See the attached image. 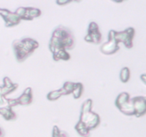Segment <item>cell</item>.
<instances>
[{
  "mask_svg": "<svg viewBox=\"0 0 146 137\" xmlns=\"http://www.w3.org/2000/svg\"><path fill=\"white\" fill-rule=\"evenodd\" d=\"M70 2H71V1H68V0H58L56 1V3L59 6H64Z\"/></svg>",
  "mask_w": 146,
  "mask_h": 137,
  "instance_id": "7402d4cb",
  "label": "cell"
},
{
  "mask_svg": "<svg viewBox=\"0 0 146 137\" xmlns=\"http://www.w3.org/2000/svg\"><path fill=\"white\" fill-rule=\"evenodd\" d=\"M41 14V11L38 9L34 8V7H27L25 20L31 21V20L34 19V18H37V17H40Z\"/></svg>",
  "mask_w": 146,
  "mask_h": 137,
  "instance_id": "4fadbf2b",
  "label": "cell"
},
{
  "mask_svg": "<svg viewBox=\"0 0 146 137\" xmlns=\"http://www.w3.org/2000/svg\"><path fill=\"white\" fill-rule=\"evenodd\" d=\"M84 91V85L81 82H76L75 83L74 85V90H73V96L75 99H78V98H81V95Z\"/></svg>",
  "mask_w": 146,
  "mask_h": 137,
  "instance_id": "2e32d148",
  "label": "cell"
},
{
  "mask_svg": "<svg viewBox=\"0 0 146 137\" xmlns=\"http://www.w3.org/2000/svg\"><path fill=\"white\" fill-rule=\"evenodd\" d=\"M4 135H5V134H4V131L1 128V127H0V137H4Z\"/></svg>",
  "mask_w": 146,
  "mask_h": 137,
  "instance_id": "cb8c5ba5",
  "label": "cell"
},
{
  "mask_svg": "<svg viewBox=\"0 0 146 137\" xmlns=\"http://www.w3.org/2000/svg\"><path fill=\"white\" fill-rule=\"evenodd\" d=\"M66 95V91L63 88H59L58 90H55V91H50L48 94H47L46 97L47 99L49 101H56V100L58 99L61 96Z\"/></svg>",
  "mask_w": 146,
  "mask_h": 137,
  "instance_id": "5bb4252c",
  "label": "cell"
},
{
  "mask_svg": "<svg viewBox=\"0 0 146 137\" xmlns=\"http://www.w3.org/2000/svg\"><path fill=\"white\" fill-rule=\"evenodd\" d=\"M17 105H29L33 101L32 88L28 87L24 91L23 94L19 98H16Z\"/></svg>",
  "mask_w": 146,
  "mask_h": 137,
  "instance_id": "ba28073f",
  "label": "cell"
},
{
  "mask_svg": "<svg viewBox=\"0 0 146 137\" xmlns=\"http://www.w3.org/2000/svg\"><path fill=\"white\" fill-rule=\"evenodd\" d=\"M0 10H1V8H0Z\"/></svg>",
  "mask_w": 146,
  "mask_h": 137,
  "instance_id": "d4e9b609",
  "label": "cell"
},
{
  "mask_svg": "<svg viewBox=\"0 0 146 137\" xmlns=\"http://www.w3.org/2000/svg\"><path fill=\"white\" fill-rule=\"evenodd\" d=\"M141 79L144 84H146V74H143L141 75Z\"/></svg>",
  "mask_w": 146,
  "mask_h": 137,
  "instance_id": "603a6c76",
  "label": "cell"
},
{
  "mask_svg": "<svg viewBox=\"0 0 146 137\" xmlns=\"http://www.w3.org/2000/svg\"><path fill=\"white\" fill-rule=\"evenodd\" d=\"M114 33H115V30H110L108 32V41L103 44L100 47V51L106 55L115 54L120 49V47L114 38Z\"/></svg>",
  "mask_w": 146,
  "mask_h": 137,
  "instance_id": "277c9868",
  "label": "cell"
},
{
  "mask_svg": "<svg viewBox=\"0 0 146 137\" xmlns=\"http://www.w3.org/2000/svg\"><path fill=\"white\" fill-rule=\"evenodd\" d=\"M75 129L78 134L81 137H89L90 136V130L85 124L81 121L78 120V123L76 124Z\"/></svg>",
  "mask_w": 146,
  "mask_h": 137,
  "instance_id": "7c38bea8",
  "label": "cell"
},
{
  "mask_svg": "<svg viewBox=\"0 0 146 137\" xmlns=\"http://www.w3.org/2000/svg\"><path fill=\"white\" fill-rule=\"evenodd\" d=\"M74 85H75V83L71 82V81H66V82L64 83L62 88H64V91H66V95L72 94L73 90H74Z\"/></svg>",
  "mask_w": 146,
  "mask_h": 137,
  "instance_id": "ffe728a7",
  "label": "cell"
},
{
  "mask_svg": "<svg viewBox=\"0 0 146 137\" xmlns=\"http://www.w3.org/2000/svg\"><path fill=\"white\" fill-rule=\"evenodd\" d=\"M101 39H102V35L99 31L98 24L94 21L90 23L88 26V34L84 37V40L87 42L98 44L101 43Z\"/></svg>",
  "mask_w": 146,
  "mask_h": 137,
  "instance_id": "5b68a950",
  "label": "cell"
},
{
  "mask_svg": "<svg viewBox=\"0 0 146 137\" xmlns=\"http://www.w3.org/2000/svg\"><path fill=\"white\" fill-rule=\"evenodd\" d=\"M133 106L135 116L138 118L143 116L146 114V96H138L131 98Z\"/></svg>",
  "mask_w": 146,
  "mask_h": 137,
  "instance_id": "8992f818",
  "label": "cell"
},
{
  "mask_svg": "<svg viewBox=\"0 0 146 137\" xmlns=\"http://www.w3.org/2000/svg\"><path fill=\"white\" fill-rule=\"evenodd\" d=\"M131 72L128 67H123L120 72V79L123 83H126L129 81Z\"/></svg>",
  "mask_w": 146,
  "mask_h": 137,
  "instance_id": "ac0fdd59",
  "label": "cell"
},
{
  "mask_svg": "<svg viewBox=\"0 0 146 137\" xmlns=\"http://www.w3.org/2000/svg\"><path fill=\"white\" fill-rule=\"evenodd\" d=\"M38 47L39 44L38 41L31 38L17 39L12 42V48L16 59L19 63L27 59Z\"/></svg>",
  "mask_w": 146,
  "mask_h": 137,
  "instance_id": "6da1fadb",
  "label": "cell"
},
{
  "mask_svg": "<svg viewBox=\"0 0 146 137\" xmlns=\"http://www.w3.org/2000/svg\"><path fill=\"white\" fill-rule=\"evenodd\" d=\"M70 58H71V56H70V54L67 52L66 50L65 49L60 50L58 52L53 54V59H54V61H59V60L67 61V60H69Z\"/></svg>",
  "mask_w": 146,
  "mask_h": 137,
  "instance_id": "9a60e30c",
  "label": "cell"
},
{
  "mask_svg": "<svg viewBox=\"0 0 146 137\" xmlns=\"http://www.w3.org/2000/svg\"><path fill=\"white\" fill-rule=\"evenodd\" d=\"M3 86H0V97H6L7 94L15 91L18 87V84H14L9 77L3 78Z\"/></svg>",
  "mask_w": 146,
  "mask_h": 137,
  "instance_id": "52a82bcc",
  "label": "cell"
},
{
  "mask_svg": "<svg viewBox=\"0 0 146 137\" xmlns=\"http://www.w3.org/2000/svg\"><path fill=\"white\" fill-rule=\"evenodd\" d=\"M79 121L84 123L89 130L96 128L101 123V118L97 113L91 111H81Z\"/></svg>",
  "mask_w": 146,
  "mask_h": 137,
  "instance_id": "3957f363",
  "label": "cell"
},
{
  "mask_svg": "<svg viewBox=\"0 0 146 137\" xmlns=\"http://www.w3.org/2000/svg\"><path fill=\"white\" fill-rule=\"evenodd\" d=\"M27 7H19L17 10H16L15 13L21 18V20H25L26 15H27Z\"/></svg>",
  "mask_w": 146,
  "mask_h": 137,
  "instance_id": "44dd1931",
  "label": "cell"
},
{
  "mask_svg": "<svg viewBox=\"0 0 146 137\" xmlns=\"http://www.w3.org/2000/svg\"><path fill=\"white\" fill-rule=\"evenodd\" d=\"M0 115L6 121H13L17 118L16 113L12 110L11 107H5V108H0Z\"/></svg>",
  "mask_w": 146,
  "mask_h": 137,
  "instance_id": "8fae6325",
  "label": "cell"
},
{
  "mask_svg": "<svg viewBox=\"0 0 146 137\" xmlns=\"http://www.w3.org/2000/svg\"><path fill=\"white\" fill-rule=\"evenodd\" d=\"M135 36V29L133 27H128L122 31H115L114 38L118 44L120 42L123 43L125 47L128 49H131L133 46V39Z\"/></svg>",
  "mask_w": 146,
  "mask_h": 137,
  "instance_id": "7a4b0ae2",
  "label": "cell"
},
{
  "mask_svg": "<svg viewBox=\"0 0 146 137\" xmlns=\"http://www.w3.org/2000/svg\"><path fill=\"white\" fill-rule=\"evenodd\" d=\"M52 137H68V136L65 131H61L57 126H54L53 127Z\"/></svg>",
  "mask_w": 146,
  "mask_h": 137,
  "instance_id": "d6986e66",
  "label": "cell"
},
{
  "mask_svg": "<svg viewBox=\"0 0 146 137\" xmlns=\"http://www.w3.org/2000/svg\"><path fill=\"white\" fill-rule=\"evenodd\" d=\"M130 94L128 92H122L121 94H118V96H117L116 99H115V106H118L121 104H123L124 102H125L126 101H128L130 99Z\"/></svg>",
  "mask_w": 146,
  "mask_h": 137,
  "instance_id": "e0dca14e",
  "label": "cell"
},
{
  "mask_svg": "<svg viewBox=\"0 0 146 137\" xmlns=\"http://www.w3.org/2000/svg\"><path fill=\"white\" fill-rule=\"evenodd\" d=\"M4 21L6 27H12L17 25L21 21V18L16 14L15 12H12L9 10L7 14L4 17H2Z\"/></svg>",
  "mask_w": 146,
  "mask_h": 137,
  "instance_id": "9c48e42d",
  "label": "cell"
},
{
  "mask_svg": "<svg viewBox=\"0 0 146 137\" xmlns=\"http://www.w3.org/2000/svg\"><path fill=\"white\" fill-rule=\"evenodd\" d=\"M117 108L119 109L121 113L126 116H135V111H134L133 106L131 100L130 98L128 101H126L123 104H121Z\"/></svg>",
  "mask_w": 146,
  "mask_h": 137,
  "instance_id": "30bf717a",
  "label": "cell"
}]
</instances>
